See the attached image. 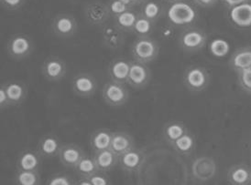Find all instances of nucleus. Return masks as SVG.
Returning a JSON list of instances; mask_svg holds the SVG:
<instances>
[{
	"instance_id": "58836bf2",
	"label": "nucleus",
	"mask_w": 251,
	"mask_h": 185,
	"mask_svg": "<svg viewBox=\"0 0 251 185\" xmlns=\"http://www.w3.org/2000/svg\"><path fill=\"white\" fill-rule=\"evenodd\" d=\"M1 5L9 10H15L21 7L23 0H0Z\"/></svg>"
},
{
	"instance_id": "9d476101",
	"label": "nucleus",
	"mask_w": 251,
	"mask_h": 185,
	"mask_svg": "<svg viewBox=\"0 0 251 185\" xmlns=\"http://www.w3.org/2000/svg\"><path fill=\"white\" fill-rule=\"evenodd\" d=\"M66 64L57 56H50L42 65V74L50 82H60L66 75Z\"/></svg>"
},
{
	"instance_id": "f03ea898",
	"label": "nucleus",
	"mask_w": 251,
	"mask_h": 185,
	"mask_svg": "<svg viewBox=\"0 0 251 185\" xmlns=\"http://www.w3.org/2000/svg\"><path fill=\"white\" fill-rule=\"evenodd\" d=\"M160 53V45L151 37L138 38L133 42L131 54L135 62L149 64L154 62Z\"/></svg>"
},
{
	"instance_id": "6ab92c4d",
	"label": "nucleus",
	"mask_w": 251,
	"mask_h": 185,
	"mask_svg": "<svg viewBox=\"0 0 251 185\" xmlns=\"http://www.w3.org/2000/svg\"><path fill=\"white\" fill-rule=\"evenodd\" d=\"M227 181L231 185H250L251 169L246 164L233 165L227 172Z\"/></svg>"
},
{
	"instance_id": "37998d69",
	"label": "nucleus",
	"mask_w": 251,
	"mask_h": 185,
	"mask_svg": "<svg viewBox=\"0 0 251 185\" xmlns=\"http://www.w3.org/2000/svg\"><path fill=\"white\" fill-rule=\"evenodd\" d=\"M122 2H124L126 5H128L129 7L134 8L137 6H141L146 0H120Z\"/></svg>"
},
{
	"instance_id": "c756f323",
	"label": "nucleus",
	"mask_w": 251,
	"mask_h": 185,
	"mask_svg": "<svg viewBox=\"0 0 251 185\" xmlns=\"http://www.w3.org/2000/svg\"><path fill=\"white\" fill-rule=\"evenodd\" d=\"M75 169L79 175L86 179L89 178L98 171V166L94 158L88 157L86 155L78 163Z\"/></svg>"
},
{
	"instance_id": "f3484780",
	"label": "nucleus",
	"mask_w": 251,
	"mask_h": 185,
	"mask_svg": "<svg viewBox=\"0 0 251 185\" xmlns=\"http://www.w3.org/2000/svg\"><path fill=\"white\" fill-rule=\"evenodd\" d=\"M58 156L64 166L75 168L85 154L77 144H70L63 145Z\"/></svg>"
},
{
	"instance_id": "2eb2a0df",
	"label": "nucleus",
	"mask_w": 251,
	"mask_h": 185,
	"mask_svg": "<svg viewBox=\"0 0 251 185\" xmlns=\"http://www.w3.org/2000/svg\"><path fill=\"white\" fill-rule=\"evenodd\" d=\"M130 66L131 62L126 59H116L112 61L108 67V75L112 82L126 84Z\"/></svg>"
},
{
	"instance_id": "79ce46f5",
	"label": "nucleus",
	"mask_w": 251,
	"mask_h": 185,
	"mask_svg": "<svg viewBox=\"0 0 251 185\" xmlns=\"http://www.w3.org/2000/svg\"><path fill=\"white\" fill-rule=\"evenodd\" d=\"M251 0H222L224 5L227 7L228 9L232 7H237L241 4H244L247 2H250Z\"/></svg>"
},
{
	"instance_id": "a211bd4d",
	"label": "nucleus",
	"mask_w": 251,
	"mask_h": 185,
	"mask_svg": "<svg viewBox=\"0 0 251 185\" xmlns=\"http://www.w3.org/2000/svg\"><path fill=\"white\" fill-rule=\"evenodd\" d=\"M136 148L134 138L126 131H115L113 132L111 148L117 155H122L127 151H131Z\"/></svg>"
},
{
	"instance_id": "dca6fc26",
	"label": "nucleus",
	"mask_w": 251,
	"mask_h": 185,
	"mask_svg": "<svg viewBox=\"0 0 251 185\" xmlns=\"http://www.w3.org/2000/svg\"><path fill=\"white\" fill-rule=\"evenodd\" d=\"M145 161L144 151L134 148L119 156V164L126 171H138Z\"/></svg>"
},
{
	"instance_id": "5701e85b",
	"label": "nucleus",
	"mask_w": 251,
	"mask_h": 185,
	"mask_svg": "<svg viewBox=\"0 0 251 185\" xmlns=\"http://www.w3.org/2000/svg\"><path fill=\"white\" fill-rule=\"evenodd\" d=\"M230 66L236 72L242 71L244 69L251 68V48H239L232 55L230 59Z\"/></svg>"
},
{
	"instance_id": "1a4fd4ad",
	"label": "nucleus",
	"mask_w": 251,
	"mask_h": 185,
	"mask_svg": "<svg viewBox=\"0 0 251 185\" xmlns=\"http://www.w3.org/2000/svg\"><path fill=\"white\" fill-rule=\"evenodd\" d=\"M151 81V71L147 64L140 62H131L127 83L133 89H140L147 87Z\"/></svg>"
},
{
	"instance_id": "ddd939ff",
	"label": "nucleus",
	"mask_w": 251,
	"mask_h": 185,
	"mask_svg": "<svg viewBox=\"0 0 251 185\" xmlns=\"http://www.w3.org/2000/svg\"><path fill=\"white\" fill-rule=\"evenodd\" d=\"M102 40L105 47L111 50H118L125 43L124 31L114 23L105 24L102 29Z\"/></svg>"
},
{
	"instance_id": "e433bc0d",
	"label": "nucleus",
	"mask_w": 251,
	"mask_h": 185,
	"mask_svg": "<svg viewBox=\"0 0 251 185\" xmlns=\"http://www.w3.org/2000/svg\"><path fill=\"white\" fill-rule=\"evenodd\" d=\"M47 185H73L71 179L65 175H55L50 179Z\"/></svg>"
},
{
	"instance_id": "473e14b6",
	"label": "nucleus",
	"mask_w": 251,
	"mask_h": 185,
	"mask_svg": "<svg viewBox=\"0 0 251 185\" xmlns=\"http://www.w3.org/2000/svg\"><path fill=\"white\" fill-rule=\"evenodd\" d=\"M39 175L37 171H19L16 176L18 185H38Z\"/></svg>"
},
{
	"instance_id": "39448f33",
	"label": "nucleus",
	"mask_w": 251,
	"mask_h": 185,
	"mask_svg": "<svg viewBox=\"0 0 251 185\" xmlns=\"http://www.w3.org/2000/svg\"><path fill=\"white\" fill-rule=\"evenodd\" d=\"M102 97L108 106L118 108L125 105L128 102L129 92L125 84L110 81L104 85L102 89Z\"/></svg>"
},
{
	"instance_id": "4c0bfd02",
	"label": "nucleus",
	"mask_w": 251,
	"mask_h": 185,
	"mask_svg": "<svg viewBox=\"0 0 251 185\" xmlns=\"http://www.w3.org/2000/svg\"><path fill=\"white\" fill-rule=\"evenodd\" d=\"M10 106H11V104H10L9 99L7 96L6 89L4 87V84H3L0 87V108H1V110H3V109H7Z\"/></svg>"
},
{
	"instance_id": "423d86ee",
	"label": "nucleus",
	"mask_w": 251,
	"mask_h": 185,
	"mask_svg": "<svg viewBox=\"0 0 251 185\" xmlns=\"http://www.w3.org/2000/svg\"><path fill=\"white\" fill-rule=\"evenodd\" d=\"M84 18L93 26H105L111 18L107 4L101 1H93L84 7Z\"/></svg>"
},
{
	"instance_id": "ea45409f",
	"label": "nucleus",
	"mask_w": 251,
	"mask_h": 185,
	"mask_svg": "<svg viewBox=\"0 0 251 185\" xmlns=\"http://www.w3.org/2000/svg\"><path fill=\"white\" fill-rule=\"evenodd\" d=\"M161 34L165 40H170V39L174 38L175 28L173 26H171L170 24H167L166 26H164L161 28Z\"/></svg>"
},
{
	"instance_id": "4be33fe9",
	"label": "nucleus",
	"mask_w": 251,
	"mask_h": 185,
	"mask_svg": "<svg viewBox=\"0 0 251 185\" xmlns=\"http://www.w3.org/2000/svg\"><path fill=\"white\" fill-rule=\"evenodd\" d=\"M94 160L98 166V171H108L119 164V156L114 151L109 150L94 152Z\"/></svg>"
},
{
	"instance_id": "c85d7f7f",
	"label": "nucleus",
	"mask_w": 251,
	"mask_h": 185,
	"mask_svg": "<svg viewBox=\"0 0 251 185\" xmlns=\"http://www.w3.org/2000/svg\"><path fill=\"white\" fill-rule=\"evenodd\" d=\"M175 151L181 155H190L196 149V139L193 134L187 132L180 139L171 144Z\"/></svg>"
},
{
	"instance_id": "0eeeda50",
	"label": "nucleus",
	"mask_w": 251,
	"mask_h": 185,
	"mask_svg": "<svg viewBox=\"0 0 251 185\" xmlns=\"http://www.w3.org/2000/svg\"><path fill=\"white\" fill-rule=\"evenodd\" d=\"M7 53L14 60L28 58L33 51V43L28 36L16 34L10 38L7 43Z\"/></svg>"
},
{
	"instance_id": "a18cd8bd",
	"label": "nucleus",
	"mask_w": 251,
	"mask_h": 185,
	"mask_svg": "<svg viewBox=\"0 0 251 185\" xmlns=\"http://www.w3.org/2000/svg\"><path fill=\"white\" fill-rule=\"evenodd\" d=\"M166 2H168L169 4H172V3H175V2H178V1H181V0H165Z\"/></svg>"
},
{
	"instance_id": "c9c22d12",
	"label": "nucleus",
	"mask_w": 251,
	"mask_h": 185,
	"mask_svg": "<svg viewBox=\"0 0 251 185\" xmlns=\"http://www.w3.org/2000/svg\"><path fill=\"white\" fill-rule=\"evenodd\" d=\"M88 179L93 185H109V180L103 171H98Z\"/></svg>"
},
{
	"instance_id": "f704fd0d",
	"label": "nucleus",
	"mask_w": 251,
	"mask_h": 185,
	"mask_svg": "<svg viewBox=\"0 0 251 185\" xmlns=\"http://www.w3.org/2000/svg\"><path fill=\"white\" fill-rule=\"evenodd\" d=\"M238 83L245 92L251 94V68L237 72Z\"/></svg>"
},
{
	"instance_id": "f257e3e1",
	"label": "nucleus",
	"mask_w": 251,
	"mask_h": 185,
	"mask_svg": "<svg viewBox=\"0 0 251 185\" xmlns=\"http://www.w3.org/2000/svg\"><path fill=\"white\" fill-rule=\"evenodd\" d=\"M194 5L187 0L169 4L163 13L168 24L174 28H191L198 19V13Z\"/></svg>"
},
{
	"instance_id": "b1692460",
	"label": "nucleus",
	"mask_w": 251,
	"mask_h": 185,
	"mask_svg": "<svg viewBox=\"0 0 251 185\" xmlns=\"http://www.w3.org/2000/svg\"><path fill=\"white\" fill-rule=\"evenodd\" d=\"M164 13V8L158 0H146L140 6V15L154 24L161 19Z\"/></svg>"
},
{
	"instance_id": "7c9ffc66",
	"label": "nucleus",
	"mask_w": 251,
	"mask_h": 185,
	"mask_svg": "<svg viewBox=\"0 0 251 185\" xmlns=\"http://www.w3.org/2000/svg\"><path fill=\"white\" fill-rule=\"evenodd\" d=\"M229 43L223 39H215L210 42V53L217 59L225 58L229 53Z\"/></svg>"
},
{
	"instance_id": "6e6552de",
	"label": "nucleus",
	"mask_w": 251,
	"mask_h": 185,
	"mask_svg": "<svg viewBox=\"0 0 251 185\" xmlns=\"http://www.w3.org/2000/svg\"><path fill=\"white\" fill-rule=\"evenodd\" d=\"M216 161L209 156L196 158L192 164V173L200 182H208L216 176Z\"/></svg>"
},
{
	"instance_id": "cd10ccee",
	"label": "nucleus",
	"mask_w": 251,
	"mask_h": 185,
	"mask_svg": "<svg viewBox=\"0 0 251 185\" xmlns=\"http://www.w3.org/2000/svg\"><path fill=\"white\" fill-rule=\"evenodd\" d=\"M189 132L186 126L181 122L168 123L163 129V138L169 144H172Z\"/></svg>"
},
{
	"instance_id": "c03bdc74",
	"label": "nucleus",
	"mask_w": 251,
	"mask_h": 185,
	"mask_svg": "<svg viewBox=\"0 0 251 185\" xmlns=\"http://www.w3.org/2000/svg\"><path fill=\"white\" fill-rule=\"evenodd\" d=\"M75 185H93L89 179L84 178L81 181H79Z\"/></svg>"
},
{
	"instance_id": "a19ab883",
	"label": "nucleus",
	"mask_w": 251,
	"mask_h": 185,
	"mask_svg": "<svg viewBox=\"0 0 251 185\" xmlns=\"http://www.w3.org/2000/svg\"><path fill=\"white\" fill-rule=\"evenodd\" d=\"M218 1L219 0H192L195 5L201 7H213Z\"/></svg>"
},
{
	"instance_id": "bb28decb",
	"label": "nucleus",
	"mask_w": 251,
	"mask_h": 185,
	"mask_svg": "<svg viewBox=\"0 0 251 185\" xmlns=\"http://www.w3.org/2000/svg\"><path fill=\"white\" fill-rule=\"evenodd\" d=\"M140 17V12L131 8L124 13L114 18V23L124 32H133V28Z\"/></svg>"
},
{
	"instance_id": "20e7f679",
	"label": "nucleus",
	"mask_w": 251,
	"mask_h": 185,
	"mask_svg": "<svg viewBox=\"0 0 251 185\" xmlns=\"http://www.w3.org/2000/svg\"><path fill=\"white\" fill-rule=\"evenodd\" d=\"M207 42V35L200 28H185L179 37V45L186 52H196L201 50Z\"/></svg>"
},
{
	"instance_id": "a878e982",
	"label": "nucleus",
	"mask_w": 251,
	"mask_h": 185,
	"mask_svg": "<svg viewBox=\"0 0 251 185\" xmlns=\"http://www.w3.org/2000/svg\"><path fill=\"white\" fill-rule=\"evenodd\" d=\"M41 165V157L39 152L25 151L18 159L17 166L19 171H37Z\"/></svg>"
},
{
	"instance_id": "7ed1b4c3",
	"label": "nucleus",
	"mask_w": 251,
	"mask_h": 185,
	"mask_svg": "<svg viewBox=\"0 0 251 185\" xmlns=\"http://www.w3.org/2000/svg\"><path fill=\"white\" fill-rule=\"evenodd\" d=\"M210 75L208 71L200 66H192L183 73L184 86L193 92H200L208 87Z\"/></svg>"
},
{
	"instance_id": "393cba45",
	"label": "nucleus",
	"mask_w": 251,
	"mask_h": 185,
	"mask_svg": "<svg viewBox=\"0 0 251 185\" xmlns=\"http://www.w3.org/2000/svg\"><path fill=\"white\" fill-rule=\"evenodd\" d=\"M4 87L7 91V96L11 106L21 104L27 97V88L24 84L19 82H9L5 83Z\"/></svg>"
},
{
	"instance_id": "4468645a",
	"label": "nucleus",
	"mask_w": 251,
	"mask_h": 185,
	"mask_svg": "<svg viewBox=\"0 0 251 185\" xmlns=\"http://www.w3.org/2000/svg\"><path fill=\"white\" fill-rule=\"evenodd\" d=\"M228 19L237 28H251V2L228 9Z\"/></svg>"
},
{
	"instance_id": "72a5a7b5",
	"label": "nucleus",
	"mask_w": 251,
	"mask_h": 185,
	"mask_svg": "<svg viewBox=\"0 0 251 185\" xmlns=\"http://www.w3.org/2000/svg\"><path fill=\"white\" fill-rule=\"evenodd\" d=\"M107 6H108L110 14L113 19L132 8L120 0H110L109 3L107 4Z\"/></svg>"
},
{
	"instance_id": "9b49d317",
	"label": "nucleus",
	"mask_w": 251,
	"mask_h": 185,
	"mask_svg": "<svg viewBox=\"0 0 251 185\" xmlns=\"http://www.w3.org/2000/svg\"><path fill=\"white\" fill-rule=\"evenodd\" d=\"M53 33L61 38H69L75 34L78 29V23L75 17L70 14H59L51 23Z\"/></svg>"
},
{
	"instance_id": "2f4dec72",
	"label": "nucleus",
	"mask_w": 251,
	"mask_h": 185,
	"mask_svg": "<svg viewBox=\"0 0 251 185\" xmlns=\"http://www.w3.org/2000/svg\"><path fill=\"white\" fill-rule=\"evenodd\" d=\"M153 22L147 20L144 17L140 15V17L133 28V33L137 35L138 38L151 37V34L153 31Z\"/></svg>"
},
{
	"instance_id": "aec40b11",
	"label": "nucleus",
	"mask_w": 251,
	"mask_h": 185,
	"mask_svg": "<svg viewBox=\"0 0 251 185\" xmlns=\"http://www.w3.org/2000/svg\"><path fill=\"white\" fill-rule=\"evenodd\" d=\"M113 131L108 129H98L90 138V146L94 152L109 150L111 148Z\"/></svg>"
},
{
	"instance_id": "f8f14e48",
	"label": "nucleus",
	"mask_w": 251,
	"mask_h": 185,
	"mask_svg": "<svg viewBox=\"0 0 251 185\" xmlns=\"http://www.w3.org/2000/svg\"><path fill=\"white\" fill-rule=\"evenodd\" d=\"M72 88L77 96L89 98L96 93L98 82L94 76L88 73H80L74 77Z\"/></svg>"
},
{
	"instance_id": "412c9836",
	"label": "nucleus",
	"mask_w": 251,
	"mask_h": 185,
	"mask_svg": "<svg viewBox=\"0 0 251 185\" xmlns=\"http://www.w3.org/2000/svg\"><path fill=\"white\" fill-rule=\"evenodd\" d=\"M63 145L54 135H45L38 144V152L43 157H54L59 155Z\"/></svg>"
}]
</instances>
